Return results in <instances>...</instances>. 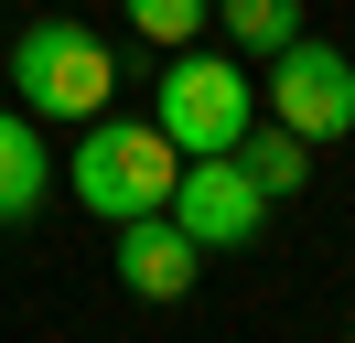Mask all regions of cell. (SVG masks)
I'll list each match as a JSON object with an SVG mask.
<instances>
[{"mask_svg": "<svg viewBox=\"0 0 355 343\" xmlns=\"http://www.w3.org/2000/svg\"><path fill=\"white\" fill-rule=\"evenodd\" d=\"M54 193V150H44V118L33 107H0V225H22L33 204Z\"/></svg>", "mask_w": 355, "mask_h": 343, "instance_id": "7", "label": "cell"}, {"mask_svg": "<svg viewBox=\"0 0 355 343\" xmlns=\"http://www.w3.org/2000/svg\"><path fill=\"white\" fill-rule=\"evenodd\" d=\"M130 21H140V43H194L216 21V0H130Z\"/></svg>", "mask_w": 355, "mask_h": 343, "instance_id": "10", "label": "cell"}, {"mask_svg": "<svg viewBox=\"0 0 355 343\" xmlns=\"http://www.w3.org/2000/svg\"><path fill=\"white\" fill-rule=\"evenodd\" d=\"M173 172H183V150L162 140L151 118H108V107H97L87 140H76V161H65V183H76L87 214L130 225V214H162V204H173Z\"/></svg>", "mask_w": 355, "mask_h": 343, "instance_id": "1", "label": "cell"}, {"mask_svg": "<svg viewBox=\"0 0 355 343\" xmlns=\"http://www.w3.org/2000/svg\"><path fill=\"white\" fill-rule=\"evenodd\" d=\"M162 214L216 257V247H248V236L269 225V193L237 172V150H194V161L173 172V204H162Z\"/></svg>", "mask_w": 355, "mask_h": 343, "instance_id": "5", "label": "cell"}, {"mask_svg": "<svg viewBox=\"0 0 355 343\" xmlns=\"http://www.w3.org/2000/svg\"><path fill=\"white\" fill-rule=\"evenodd\" d=\"M0 75H11V97H22L33 118H76V129L119 97V54L87 21H33V33L0 54Z\"/></svg>", "mask_w": 355, "mask_h": 343, "instance_id": "2", "label": "cell"}, {"mask_svg": "<svg viewBox=\"0 0 355 343\" xmlns=\"http://www.w3.org/2000/svg\"><path fill=\"white\" fill-rule=\"evenodd\" d=\"M269 118L280 129H302V140H345L355 129V64L334 54V43H312V33H291L280 54H269Z\"/></svg>", "mask_w": 355, "mask_h": 343, "instance_id": "4", "label": "cell"}, {"mask_svg": "<svg viewBox=\"0 0 355 343\" xmlns=\"http://www.w3.org/2000/svg\"><path fill=\"white\" fill-rule=\"evenodd\" d=\"M259 118V86L237 75V54H194L173 43V75L151 86V129L194 161V150H237V129Z\"/></svg>", "mask_w": 355, "mask_h": 343, "instance_id": "3", "label": "cell"}, {"mask_svg": "<svg viewBox=\"0 0 355 343\" xmlns=\"http://www.w3.org/2000/svg\"><path fill=\"white\" fill-rule=\"evenodd\" d=\"M237 172L269 193V204H291V193L312 183V140H302V129H280V118H269V129L248 118V129H237Z\"/></svg>", "mask_w": 355, "mask_h": 343, "instance_id": "8", "label": "cell"}, {"mask_svg": "<svg viewBox=\"0 0 355 343\" xmlns=\"http://www.w3.org/2000/svg\"><path fill=\"white\" fill-rule=\"evenodd\" d=\"M216 21L237 33V54H280L302 33V0H216Z\"/></svg>", "mask_w": 355, "mask_h": 343, "instance_id": "9", "label": "cell"}, {"mask_svg": "<svg viewBox=\"0 0 355 343\" xmlns=\"http://www.w3.org/2000/svg\"><path fill=\"white\" fill-rule=\"evenodd\" d=\"M119 279H130L140 300H183L205 279V247L173 225V214H130V225H119Z\"/></svg>", "mask_w": 355, "mask_h": 343, "instance_id": "6", "label": "cell"}]
</instances>
